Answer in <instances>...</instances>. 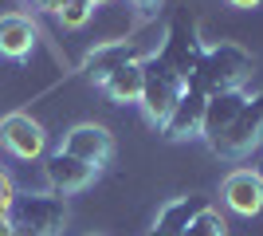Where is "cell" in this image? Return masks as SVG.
Wrapping results in <instances>:
<instances>
[{"instance_id": "1", "label": "cell", "mask_w": 263, "mask_h": 236, "mask_svg": "<svg viewBox=\"0 0 263 236\" xmlns=\"http://www.w3.org/2000/svg\"><path fill=\"white\" fill-rule=\"evenodd\" d=\"M252 75H255V59L240 44H220V47L204 51V59H200V67H197V75H193L189 87H197L204 99H212V95L243 90V83Z\"/></svg>"}, {"instance_id": "2", "label": "cell", "mask_w": 263, "mask_h": 236, "mask_svg": "<svg viewBox=\"0 0 263 236\" xmlns=\"http://www.w3.org/2000/svg\"><path fill=\"white\" fill-rule=\"evenodd\" d=\"M12 236H59L67 225V205L51 193H16L8 209Z\"/></svg>"}, {"instance_id": "3", "label": "cell", "mask_w": 263, "mask_h": 236, "mask_svg": "<svg viewBox=\"0 0 263 236\" xmlns=\"http://www.w3.org/2000/svg\"><path fill=\"white\" fill-rule=\"evenodd\" d=\"M189 90V83L181 75H177L173 67H165L157 56H149V59H142V111H145V118L149 122H157L161 126L169 114H173V106L181 102V95Z\"/></svg>"}, {"instance_id": "4", "label": "cell", "mask_w": 263, "mask_h": 236, "mask_svg": "<svg viewBox=\"0 0 263 236\" xmlns=\"http://www.w3.org/2000/svg\"><path fill=\"white\" fill-rule=\"evenodd\" d=\"M255 146H263V90L243 102V111L236 114V122L224 130V138L212 146V154L224 157V161H240V157H248Z\"/></svg>"}, {"instance_id": "5", "label": "cell", "mask_w": 263, "mask_h": 236, "mask_svg": "<svg viewBox=\"0 0 263 236\" xmlns=\"http://www.w3.org/2000/svg\"><path fill=\"white\" fill-rule=\"evenodd\" d=\"M157 59H161L165 67H173L185 83H193V75H197V67H200V59H204V47L197 44V32H193L189 24L177 20L173 28H169V40H165V47L157 51Z\"/></svg>"}, {"instance_id": "6", "label": "cell", "mask_w": 263, "mask_h": 236, "mask_svg": "<svg viewBox=\"0 0 263 236\" xmlns=\"http://www.w3.org/2000/svg\"><path fill=\"white\" fill-rule=\"evenodd\" d=\"M0 142H4V150L16 154V157H40L47 134H44V126L35 122L32 114L16 111V114H4V118H0Z\"/></svg>"}, {"instance_id": "7", "label": "cell", "mask_w": 263, "mask_h": 236, "mask_svg": "<svg viewBox=\"0 0 263 236\" xmlns=\"http://www.w3.org/2000/svg\"><path fill=\"white\" fill-rule=\"evenodd\" d=\"M204 95H200L197 87H189L185 95H181V102L173 106V114L161 122V134L169 138V142H189V138H200V130H204Z\"/></svg>"}, {"instance_id": "8", "label": "cell", "mask_w": 263, "mask_h": 236, "mask_svg": "<svg viewBox=\"0 0 263 236\" xmlns=\"http://www.w3.org/2000/svg\"><path fill=\"white\" fill-rule=\"evenodd\" d=\"M63 154H71V157H79V161H87V166L99 169V166H106V161H110L114 142H110V134L102 130V126L83 122V126H75V130L63 138Z\"/></svg>"}, {"instance_id": "9", "label": "cell", "mask_w": 263, "mask_h": 236, "mask_svg": "<svg viewBox=\"0 0 263 236\" xmlns=\"http://www.w3.org/2000/svg\"><path fill=\"white\" fill-rule=\"evenodd\" d=\"M224 201H228L232 213L240 216H255L263 209V177L255 169H236L224 181Z\"/></svg>"}, {"instance_id": "10", "label": "cell", "mask_w": 263, "mask_h": 236, "mask_svg": "<svg viewBox=\"0 0 263 236\" xmlns=\"http://www.w3.org/2000/svg\"><path fill=\"white\" fill-rule=\"evenodd\" d=\"M44 169H47V181H51L55 193H79V189H87L90 181H95V173H99L95 166H87V161L63 154V150L47 157Z\"/></svg>"}, {"instance_id": "11", "label": "cell", "mask_w": 263, "mask_h": 236, "mask_svg": "<svg viewBox=\"0 0 263 236\" xmlns=\"http://www.w3.org/2000/svg\"><path fill=\"white\" fill-rule=\"evenodd\" d=\"M243 102H248V95H243V90L212 95V99L204 102V130H200V138H204L209 146H216L220 138H224V130H228V126L236 122V114L243 111Z\"/></svg>"}, {"instance_id": "12", "label": "cell", "mask_w": 263, "mask_h": 236, "mask_svg": "<svg viewBox=\"0 0 263 236\" xmlns=\"http://www.w3.org/2000/svg\"><path fill=\"white\" fill-rule=\"evenodd\" d=\"M204 209H212L209 205V197L204 193H189V197H177V201H169L161 209V216H157V225H154V232L149 236H181L193 221H197Z\"/></svg>"}, {"instance_id": "13", "label": "cell", "mask_w": 263, "mask_h": 236, "mask_svg": "<svg viewBox=\"0 0 263 236\" xmlns=\"http://www.w3.org/2000/svg\"><path fill=\"white\" fill-rule=\"evenodd\" d=\"M134 59H138L134 44H122V40H114V44H99V47H95V51L83 59V71H87V75L102 87V83H106L114 71L126 67V63H134Z\"/></svg>"}, {"instance_id": "14", "label": "cell", "mask_w": 263, "mask_h": 236, "mask_svg": "<svg viewBox=\"0 0 263 236\" xmlns=\"http://www.w3.org/2000/svg\"><path fill=\"white\" fill-rule=\"evenodd\" d=\"M35 47V24L20 12L12 16H0V56L8 59H24Z\"/></svg>"}, {"instance_id": "15", "label": "cell", "mask_w": 263, "mask_h": 236, "mask_svg": "<svg viewBox=\"0 0 263 236\" xmlns=\"http://www.w3.org/2000/svg\"><path fill=\"white\" fill-rule=\"evenodd\" d=\"M102 90H106L114 102H138V99H142V59H134V63L118 67L106 83H102Z\"/></svg>"}, {"instance_id": "16", "label": "cell", "mask_w": 263, "mask_h": 236, "mask_svg": "<svg viewBox=\"0 0 263 236\" xmlns=\"http://www.w3.org/2000/svg\"><path fill=\"white\" fill-rule=\"evenodd\" d=\"M181 236H224V221H220L216 209H204V213H200Z\"/></svg>"}, {"instance_id": "17", "label": "cell", "mask_w": 263, "mask_h": 236, "mask_svg": "<svg viewBox=\"0 0 263 236\" xmlns=\"http://www.w3.org/2000/svg\"><path fill=\"white\" fill-rule=\"evenodd\" d=\"M90 12L95 8H90L87 0H71V4L59 12V20H63V28H83V24L90 20Z\"/></svg>"}, {"instance_id": "18", "label": "cell", "mask_w": 263, "mask_h": 236, "mask_svg": "<svg viewBox=\"0 0 263 236\" xmlns=\"http://www.w3.org/2000/svg\"><path fill=\"white\" fill-rule=\"evenodd\" d=\"M12 197H16V193H12V181H8V173L0 169V216H8V209H12Z\"/></svg>"}, {"instance_id": "19", "label": "cell", "mask_w": 263, "mask_h": 236, "mask_svg": "<svg viewBox=\"0 0 263 236\" xmlns=\"http://www.w3.org/2000/svg\"><path fill=\"white\" fill-rule=\"evenodd\" d=\"M35 4H40L44 12H55V16H59V12H63L67 4H71V0H35Z\"/></svg>"}, {"instance_id": "20", "label": "cell", "mask_w": 263, "mask_h": 236, "mask_svg": "<svg viewBox=\"0 0 263 236\" xmlns=\"http://www.w3.org/2000/svg\"><path fill=\"white\" fill-rule=\"evenodd\" d=\"M232 8H255V4H259V0H228Z\"/></svg>"}, {"instance_id": "21", "label": "cell", "mask_w": 263, "mask_h": 236, "mask_svg": "<svg viewBox=\"0 0 263 236\" xmlns=\"http://www.w3.org/2000/svg\"><path fill=\"white\" fill-rule=\"evenodd\" d=\"M0 236H12V225H8V216H0Z\"/></svg>"}, {"instance_id": "22", "label": "cell", "mask_w": 263, "mask_h": 236, "mask_svg": "<svg viewBox=\"0 0 263 236\" xmlns=\"http://www.w3.org/2000/svg\"><path fill=\"white\" fill-rule=\"evenodd\" d=\"M134 4H138V8H157L161 0H134Z\"/></svg>"}, {"instance_id": "23", "label": "cell", "mask_w": 263, "mask_h": 236, "mask_svg": "<svg viewBox=\"0 0 263 236\" xmlns=\"http://www.w3.org/2000/svg\"><path fill=\"white\" fill-rule=\"evenodd\" d=\"M87 4H90V8H95V4H114V0H87Z\"/></svg>"}, {"instance_id": "24", "label": "cell", "mask_w": 263, "mask_h": 236, "mask_svg": "<svg viewBox=\"0 0 263 236\" xmlns=\"http://www.w3.org/2000/svg\"><path fill=\"white\" fill-rule=\"evenodd\" d=\"M90 236H99V232H90Z\"/></svg>"}]
</instances>
